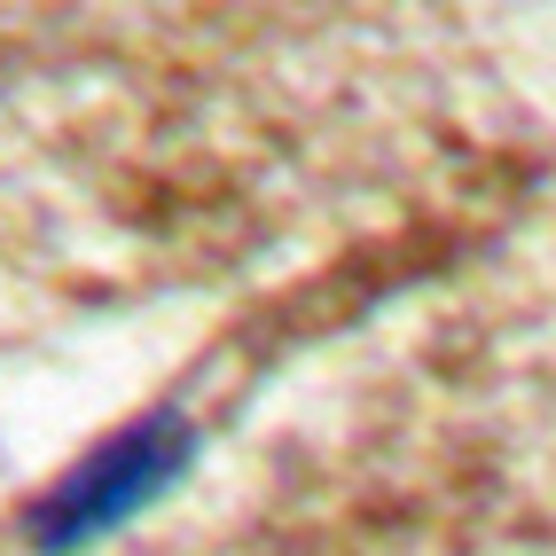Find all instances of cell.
<instances>
[{
    "label": "cell",
    "mask_w": 556,
    "mask_h": 556,
    "mask_svg": "<svg viewBox=\"0 0 556 556\" xmlns=\"http://www.w3.org/2000/svg\"><path fill=\"white\" fill-rule=\"evenodd\" d=\"M204 431L180 416V407H150V416H126L110 439L71 463L55 486H40V502L24 509V533L40 556H79L94 541H110L118 526H134L141 509H157L180 478L197 470Z\"/></svg>",
    "instance_id": "1"
}]
</instances>
